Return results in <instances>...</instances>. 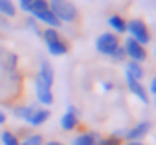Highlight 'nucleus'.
Returning a JSON list of instances; mask_svg holds the SVG:
<instances>
[{"label":"nucleus","instance_id":"1","mask_svg":"<svg viewBox=\"0 0 156 145\" xmlns=\"http://www.w3.org/2000/svg\"><path fill=\"white\" fill-rule=\"evenodd\" d=\"M49 2V9L53 11V15L58 18V22L64 24H75L80 18L78 7L71 0H47Z\"/></svg>","mask_w":156,"mask_h":145},{"label":"nucleus","instance_id":"2","mask_svg":"<svg viewBox=\"0 0 156 145\" xmlns=\"http://www.w3.org/2000/svg\"><path fill=\"white\" fill-rule=\"evenodd\" d=\"M29 16H33L38 24H44L45 27H56V29L62 27L58 18L49 9V2L47 0H33V7L29 11Z\"/></svg>","mask_w":156,"mask_h":145},{"label":"nucleus","instance_id":"3","mask_svg":"<svg viewBox=\"0 0 156 145\" xmlns=\"http://www.w3.org/2000/svg\"><path fill=\"white\" fill-rule=\"evenodd\" d=\"M125 35L134 38L136 42H140L145 47L153 40V31H151L149 24L145 20H142V18H131V20H127V33Z\"/></svg>","mask_w":156,"mask_h":145},{"label":"nucleus","instance_id":"4","mask_svg":"<svg viewBox=\"0 0 156 145\" xmlns=\"http://www.w3.org/2000/svg\"><path fill=\"white\" fill-rule=\"evenodd\" d=\"M120 45H122V38L118 35H115L113 31H104L94 40V49L102 56H107V58H111V55L116 51Z\"/></svg>","mask_w":156,"mask_h":145},{"label":"nucleus","instance_id":"5","mask_svg":"<svg viewBox=\"0 0 156 145\" xmlns=\"http://www.w3.org/2000/svg\"><path fill=\"white\" fill-rule=\"evenodd\" d=\"M122 47H123V51H125L127 60H131V62L144 64V62L147 60V56H149V55H147V47L142 45L140 42H136V40L131 38V36H127V38L123 40Z\"/></svg>","mask_w":156,"mask_h":145},{"label":"nucleus","instance_id":"6","mask_svg":"<svg viewBox=\"0 0 156 145\" xmlns=\"http://www.w3.org/2000/svg\"><path fill=\"white\" fill-rule=\"evenodd\" d=\"M60 127L66 133H73L80 127V111L76 105H67L62 118H60Z\"/></svg>","mask_w":156,"mask_h":145},{"label":"nucleus","instance_id":"7","mask_svg":"<svg viewBox=\"0 0 156 145\" xmlns=\"http://www.w3.org/2000/svg\"><path fill=\"white\" fill-rule=\"evenodd\" d=\"M35 96L42 107H51L55 104V94H53V87L45 85L44 82H40L35 76Z\"/></svg>","mask_w":156,"mask_h":145},{"label":"nucleus","instance_id":"8","mask_svg":"<svg viewBox=\"0 0 156 145\" xmlns=\"http://www.w3.org/2000/svg\"><path fill=\"white\" fill-rule=\"evenodd\" d=\"M125 85H127V89H129V93L133 94V96H136L142 104H149L151 102V96H149V93H147V87L140 82V80H134L133 76H129V74H125Z\"/></svg>","mask_w":156,"mask_h":145},{"label":"nucleus","instance_id":"9","mask_svg":"<svg viewBox=\"0 0 156 145\" xmlns=\"http://www.w3.org/2000/svg\"><path fill=\"white\" fill-rule=\"evenodd\" d=\"M151 129H153V123H151L149 120H142V122H138L136 125H133V127H129V129L125 131V138H123V142L144 140V138L151 133Z\"/></svg>","mask_w":156,"mask_h":145},{"label":"nucleus","instance_id":"10","mask_svg":"<svg viewBox=\"0 0 156 145\" xmlns=\"http://www.w3.org/2000/svg\"><path fill=\"white\" fill-rule=\"evenodd\" d=\"M45 49H47V53L51 56H64V55L69 53V44H67V40L64 36H58L55 40L45 42Z\"/></svg>","mask_w":156,"mask_h":145},{"label":"nucleus","instance_id":"11","mask_svg":"<svg viewBox=\"0 0 156 145\" xmlns=\"http://www.w3.org/2000/svg\"><path fill=\"white\" fill-rule=\"evenodd\" d=\"M51 118V111L49 107H37L33 109V112L29 114V118L26 120V123L29 125V127H40V125H44L47 120Z\"/></svg>","mask_w":156,"mask_h":145},{"label":"nucleus","instance_id":"12","mask_svg":"<svg viewBox=\"0 0 156 145\" xmlns=\"http://www.w3.org/2000/svg\"><path fill=\"white\" fill-rule=\"evenodd\" d=\"M35 76L38 78L40 82H44L45 85L53 87V83H55V69H53L51 62L49 60H42L40 62V67H38V72Z\"/></svg>","mask_w":156,"mask_h":145},{"label":"nucleus","instance_id":"13","mask_svg":"<svg viewBox=\"0 0 156 145\" xmlns=\"http://www.w3.org/2000/svg\"><path fill=\"white\" fill-rule=\"evenodd\" d=\"M107 26H109V29L118 36H122V35L127 33V20H125L122 15H118V13L111 15V16L107 18Z\"/></svg>","mask_w":156,"mask_h":145},{"label":"nucleus","instance_id":"14","mask_svg":"<svg viewBox=\"0 0 156 145\" xmlns=\"http://www.w3.org/2000/svg\"><path fill=\"white\" fill-rule=\"evenodd\" d=\"M100 138L102 136L96 131H83V133H80L73 138L71 145H96Z\"/></svg>","mask_w":156,"mask_h":145},{"label":"nucleus","instance_id":"15","mask_svg":"<svg viewBox=\"0 0 156 145\" xmlns=\"http://www.w3.org/2000/svg\"><path fill=\"white\" fill-rule=\"evenodd\" d=\"M125 74H129V76H133L134 80H140V82H142L144 76H145V69H144L142 64L127 60V64H125Z\"/></svg>","mask_w":156,"mask_h":145},{"label":"nucleus","instance_id":"16","mask_svg":"<svg viewBox=\"0 0 156 145\" xmlns=\"http://www.w3.org/2000/svg\"><path fill=\"white\" fill-rule=\"evenodd\" d=\"M18 13L16 4L13 0H0V16L4 18H15Z\"/></svg>","mask_w":156,"mask_h":145},{"label":"nucleus","instance_id":"17","mask_svg":"<svg viewBox=\"0 0 156 145\" xmlns=\"http://www.w3.org/2000/svg\"><path fill=\"white\" fill-rule=\"evenodd\" d=\"M37 107L35 104H31V105H15L13 107V116L15 118H18V120H27L29 118V114L33 112V109Z\"/></svg>","mask_w":156,"mask_h":145},{"label":"nucleus","instance_id":"18","mask_svg":"<svg viewBox=\"0 0 156 145\" xmlns=\"http://www.w3.org/2000/svg\"><path fill=\"white\" fill-rule=\"evenodd\" d=\"M0 142L2 145H20V136L13 131H2L0 133Z\"/></svg>","mask_w":156,"mask_h":145},{"label":"nucleus","instance_id":"19","mask_svg":"<svg viewBox=\"0 0 156 145\" xmlns=\"http://www.w3.org/2000/svg\"><path fill=\"white\" fill-rule=\"evenodd\" d=\"M44 136L38 133H27L26 136L20 138V145H44Z\"/></svg>","mask_w":156,"mask_h":145},{"label":"nucleus","instance_id":"20","mask_svg":"<svg viewBox=\"0 0 156 145\" xmlns=\"http://www.w3.org/2000/svg\"><path fill=\"white\" fill-rule=\"evenodd\" d=\"M122 143H123V140H122V138H116V136L109 134V136H104V138H100L96 145H122Z\"/></svg>","mask_w":156,"mask_h":145},{"label":"nucleus","instance_id":"21","mask_svg":"<svg viewBox=\"0 0 156 145\" xmlns=\"http://www.w3.org/2000/svg\"><path fill=\"white\" fill-rule=\"evenodd\" d=\"M26 26H27V29L31 31V33H35L37 36L42 35V29H40V26H38V22L33 18V16H29L27 20H26Z\"/></svg>","mask_w":156,"mask_h":145},{"label":"nucleus","instance_id":"22","mask_svg":"<svg viewBox=\"0 0 156 145\" xmlns=\"http://www.w3.org/2000/svg\"><path fill=\"white\" fill-rule=\"evenodd\" d=\"M111 60H113V62H116V64H122V62H125V60H127L125 51H123V47H122V45H120L116 51L111 55Z\"/></svg>","mask_w":156,"mask_h":145},{"label":"nucleus","instance_id":"23","mask_svg":"<svg viewBox=\"0 0 156 145\" xmlns=\"http://www.w3.org/2000/svg\"><path fill=\"white\" fill-rule=\"evenodd\" d=\"M18 4H16V9H20L22 13H27L29 15V11H31V7H33V0H16Z\"/></svg>","mask_w":156,"mask_h":145},{"label":"nucleus","instance_id":"24","mask_svg":"<svg viewBox=\"0 0 156 145\" xmlns=\"http://www.w3.org/2000/svg\"><path fill=\"white\" fill-rule=\"evenodd\" d=\"M147 93H149V96H154V98H156V76H153V78L149 80V85H147Z\"/></svg>","mask_w":156,"mask_h":145},{"label":"nucleus","instance_id":"25","mask_svg":"<svg viewBox=\"0 0 156 145\" xmlns=\"http://www.w3.org/2000/svg\"><path fill=\"white\" fill-rule=\"evenodd\" d=\"M113 87H115V85H113V82H102V89H104V91H107V93H109V91H113Z\"/></svg>","mask_w":156,"mask_h":145},{"label":"nucleus","instance_id":"26","mask_svg":"<svg viewBox=\"0 0 156 145\" xmlns=\"http://www.w3.org/2000/svg\"><path fill=\"white\" fill-rule=\"evenodd\" d=\"M5 122H7V112L0 109V125H5Z\"/></svg>","mask_w":156,"mask_h":145},{"label":"nucleus","instance_id":"27","mask_svg":"<svg viewBox=\"0 0 156 145\" xmlns=\"http://www.w3.org/2000/svg\"><path fill=\"white\" fill-rule=\"evenodd\" d=\"M122 145H145L142 140H133V142H123Z\"/></svg>","mask_w":156,"mask_h":145},{"label":"nucleus","instance_id":"28","mask_svg":"<svg viewBox=\"0 0 156 145\" xmlns=\"http://www.w3.org/2000/svg\"><path fill=\"white\" fill-rule=\"evenodd\" d=\"M44 145H64L60 140H47V142H44Z\"/></svg>","mask_w":156,"mask_h":145},{"label":"nucleus","instance_id":"29","mask_svg":"<svg viewBox=\"0 0 156 145\" xmlns=\"http://www.w3.org/2000/svg\"><path fill=\"white\" fill-rule=\"evenodd\" d=\"M154 56H156V47H154Z\"/></svg>","mask_w":156,"mask_h":145}]
</instances>
